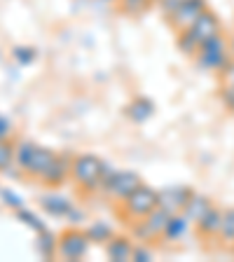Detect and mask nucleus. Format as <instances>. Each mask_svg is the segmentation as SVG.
Returning a JSON list of instances; mask_svg holds the SVG:
<instances>
[{"label":"nucleus","instance_id":"nucleus-25","mask_svg":"<svg viewBox=\"0 0 234 262\" xmlns=\"http://www.w3.org/2000/svg\"><path fill=\"white\" fill-rule=\"evenodd\" d=\"M14 150L16 143L12 138H0V176L5 173L10 166H14Z\"/></svg>","mask_w":234,"mask_h":262},{"label":"nucleus","instance_id":"nucleus-29","mask_svg":"<svg viewBox=\"0 0 234 262\" xmlns=\"http://www.w3.org/2000/svg\"><path fill=\"white\" fill-rule=\"evenodd\" d=\"M220 101L225 103V108L234 113V84H223V89H220Z\"/></svg>","mask_w":234,"mask_h":262},{"label":"nucleus","instance_id":"nucleus-4","mask_svg":"<svg viewBox=\"0 0 234 262\" xmlns=\"http://www.w3.org/2000/svg\"><path fill=\"white\" fill-rule=\"evenodd\" d=\"M89 246H92V241H89L87 232L75 227V225H71L68 229L59 232V257L61 260L77 262V260H82V257H87Z\"/></svg>","mask_w":234,"mask_h":262},{"label":"nucleus","instance_id":"nucleus-9","mask_svg":"<svg viewBox=\"0 0 234 262\" xmlns=\"http://www.w3.org/2000/svg\"><path fill=\"white\" fill-rule=\"evenodd\" d=\"M192 187L190 185H169L159 190V208H164L166 213H183L187 199L192 196Z\"/></svg>","mask_w":234,"mask_h":262},{"label":"nucleus","instance_id":"nucleus-12","mask_svg":"<svg viewBox=\"0 0 234 262\" xmlns=\"http://www.w3.org/2000/svg\"><path fill=\"white\" fill-rule=\"evenodd\" d=\"M220 225H223V208H218L216 204H213L202 218L195 223V229H197V234L202 236V239H218Z\"/></svg>","mask_w":234,"mask_h":262},{"label":"nucleus","instance_id":"nucleus-26","mask_svg":"<svg viewBox=\"0 0 234 262\" xmlns=\"http://www.w3.org/2000/svg\"><path fill=\"white\" fill-rule=\"evenodd\" d=\"M155 0H120L117 3V7H120L122 14H129V16H138L143 14V12L150 10V5H153Z\"/></svg>","mask_w":234,"mask_h":262},{"label":"nucleus","instance_id":"nucleus-32","mask_svg":"<svg viewBox=\"0 0 234 262\" xmlns=\"http://www.w3.org/2000/svg\"><path fill=\"white\" fill-rule=\"evenodd\" d=\"M0 138H12V122L5 115H0Z\"/></svg>","mask_w":234,"mask_h":262},{"label":"nucleus","instance_id":"nucleus-22","mask_svg":"<svg viewBox=\"0 0 234 262\" xmlns=\"http://www.w3.org/2000/svg\"><path fill=\"white\" fill-rule=\"evenodd\" d=\"M38 47H33V45H14L12 47V59H14V63L19 66H33L35 61H38Z\"/></svg>","mask_w":234,"mask_h":262},{"label":"nucleus","instance_id":"nucleus-6","mask_svg":"<svg viewBox=\"0 0 234 262\" xmlns=\"http://www.w3.org/2000/svg\"><path fill=\"white\" fill-rule=\"evenodd\" d=\"M169 215L164 208H155L153 213H147L145 218L131 223V236L134 241H141V244H147V241H159L164 234V227L169 223Z\"/></svg>","mask_w":234,"mask_h":262},{"label":"nucleus","instance_id":"nucleus-27","mask_svg":"<svg viewBox=\"0 0 234 262\" xmlns=\"http://www.w3.org/2000/svg\"><path fill=\"white\" fill-rule=\"evenodd\" d=\"M0 202L5 204L7 208H12V211H19L22 206H26V202H24L22 194H16L12 187H0Z\"/></svg>","mask_w":234,"mask_h":262},{"label":"nucleus","instance_id":"nucleus-17","mask_svg":"<svg viewBox=\"0 0 234 262\" xmlns=\"http://www.w3.org/2000/svg\"><path fill=\"white\" fill-rule=\"evenodd\" d=\"M33 248H35L40 260H54L59 255V234H54L49 227L42 229V232H35Z\"/></svg>","mask_w":234,"mask_h":262},{"label":"nucleus","instance_id":"nucleus-21","mask_svg":"<svg viewBox=\"0 0 234 262\" xmlns=\"http://www.w3.org/2000/svg\"><path fill=\"white\" fill-rule=\"evenodd\" d=\"M216 241H220V246L225 248H234V206L223 208V225Z\"/></svg>","mask_w":234,"mask_h":262},{"label":"nucleus","instance_id":"nucleus-33","mask_svg":"<svg viewBox=\"0 0 234 262\" xmlns=\"http://www.w3.org/2000/svg\"><path fill=\"white\" fill-rule=\"evenodd\" d=\"M220 80H223V84H234V59L229 61V66L220 73Z\"/></svg>","mask_w":234,"mask_h":262},{"label":"nucleus","instance_id":"nucleus-24","mask_svg":"<svg viewBox=\"0 0 234 262\" xmlns=\"http://www.w3.org/2000/svg\"><path fill=\"white\" fill-rule=\"evenodd\" d=\"M16 143V150H14V164L19 166V169H26L28 159L33 157V152H35V147H38V143L28 141V138H22V141H14Z\"/></svg>","mask_w":234,"mask_h":262},{"label":"nucleus","instance_id":"nucleus-18","mask_svg":"<svg viewBox=\"0 0 234 262\" xmlns=\"http://www.w3.org/2000/svg\"><path fill=\"white\" fill-rule=\"evenodd\" d=\"M211 206H213L211 196L202 194V192H192V196L187 199V204H185V208H183V213H185L187 218H190V223L195 225L197 220L202 218V215H204V213H206Z\"/></svg>","mask_w":234,"mask_h":262},{"label":"nucleus","instance_id":"nucleus-36","mask_svg":"<svg viewBox=\"0 0 234 262\" xmlns=\"http://www.w3.org/2000/svg\"><path fill=\"white\" fill-rule=\"evenodd\" d=\"M101 3H105V5H117L120 0H101Z\"/></svg>","mask_w":234,"mask_h":262},{"label":"nucleus","instance_id":"nucleus-10","mask_svg":"<svg viewBox=\"0 0 234 262\" xmlns=\"http://www.w3.org/2000/svg\"><path fill=\"white\" fill-rule=\"evenodd\" d=\"M190 33L199 42H204V40L213 38V35H220V33H223V24H220L218 14L213 10H204L202 14L195 19V24L190 26Z\"/></svg>","mask_w":234,"mask_h":262},{"label":"nucleus","instance_id":"nucleus-35","mask_svg":"<svg viewBox=\"0 0 234 262\" xmlns=\"http://www.w3.org/2000/svg\"><path fill=\"white\" fill-rule=\"evenodd\" d=\"M227 42H229V52H232V59H234V33L227 38Z\"/></svg>","mask_w":234,"mask_h":262},{"label":"nucleus","instance_id":"nucleus-5","mask_svg":"<svg viewBox=\"0 0 234 262\" xmlns=\"http://www.w3.org/2000/svg\"><path fill=\"white\" fill-rule=\"evenodd\" d=\"M141 183H143V180H141V176H138L136 171L117 169L113 176H108V178L103 180V187H101V192H103L105 199L120 204V202H124L126 196L136 190Z\"/></svg>","mask_w":234,"mask_h":262},{"label":"nucleus","instance_id":"nucleus-31","mask_svg":"<svg viewBox=\"0 0 234 262\" xmlns=\"http://www.w3.org/2000/svg\"><path fill=\"white\" fill-rule=\"evenodd\" d=\"M84 218H87V213L82 211V208H77V206H73L71 211H68V215H66V220H68L71 225H75V227L84 223Z\"/></svg>","mask_w":234,"mask_h":262},{"label":"nucleus","instance_id":"nucleus-30","mask_svg":"<svg viewBox=\"0 0 234 262\" xmlns=\"http://www.w3.org/2000/svg\"><path fill=\"white\" fill-rule=\"evenodd\" d=\"M155 5L159 7V12H162L164 16H169L176 12V7L180 5V0H155Z\"/></svg>","mask_w":234,"mask_h":262},{"label":"nucleus","instance_id":"nucleus-11","mask_svg":"<svg viewBox=\"0 0 234 262\" xmlns=\"http://www.w3.org/2000/svg\"><path fill=\"white\" fill-rule=\"evenodd\" d=\"M56 155H59V152H54L52 147H47V145H38V147H35V152H33V157L28 159L26 169H24L26 178H35V180H40V176H42L45 171L49 169V164H52V162L56 159Z\"/></svg>","mask_w":234,"mask_h":262},{"label":"nucleus","instance_id":"nucleus-7","mask_svg":"<svg viewBox=\"0 0 234 262\" xmlns=\"http://www.w3.org/2000/svg\"><path fill=\"white\" fill-rule=\"evenodd\" d=\"M73 157L75 155L71 152H59L54 162L49 164V169L40 176V183L45 187H49V190H59L61 185H66V180L73 173Z\"/></svg>","mask_w":234,"mask_h":262},{"label":"nucleus","instance_id":"nucleus-20","mask_svg":"<svg viewBox=\"0 0 234 262\" xmlns=\"http://www.w3.org/2000/svg\"><path fill=\"white\" fill-rule=\"evenodd\" d=\"M199 40L195 38L190 33V28H183V31L176 33V47H178V52L183 56H187V59H195L197 52H199Z\"/></svg>","mask_w":234,"mask_h":262},{"label":"nucleus","instance_id":"nucleus-8","mask_svg":"<svg viewBox=\"0 0 234 262\" xmlns=\"http://www.w3.org/2000/svg\"><path fill=\"white\" fill-rule=\"evenodd\" d=\"M204 10H208L206 0H180V5L176 7L174 14L166 16V24L178 33V31H183V28H190L192 24H195V19L202 14Z\"/></svg>","mask_w":234,"mask_h":262},{"label":"nucleus","instance_id":"nucleus-1","mask_svg":"<svg viewBox=\"0 0 234 262\" xmlns=\"http://www.w3.org/2000/svg\"><path fill=\"white\" fill-rule=\"evenodd\" d=\"M103 159L92 152H80L73 157V183L82 194H96L103 187V176H101Z\"/></svg>","mask_w":234,"mask_h":262},{"label":"nucleus","instance_id":"nucleus-16","mask_svg":"<svg viewBox=\"0 0 234 262\" xmlns=\"http://www.w3.org/2000/svg\"><path fill=\"white\" fill-rule=\"evenodd\" d=\"M190 227H195V225L190 223V218H187L185 213H174V215H169V223H166V227H164V234H162L159 241L176 244V241L185 239V236L190 234Z\"/></svg>","mask_w":234,"mask_h":262},{"label":"nucleus","instance_id":"nucleus-15","mask_svg":"<svg viewBox=\"0 0 234 262\" xmlns=\"http://www.w3.org/2000/svg\"><path fill=\"white\" fill-rule=\"evenodd\" d=\"M134 236L126 234H115L113 239L105 244V257L113 262H131V253H134Z\"/></svg>","mask_w":234,"mask_h":262},{"label":"nucleus","instance_id":"nucleus-28","mask_svg":"<svg viewBox=\"0 0 234 262\" xmlns=\"http://www.w3.org/2000/svg\"><path fill=\"white\" fill-rule=\"evenodd\" d=\"M153 260H155V251L147 244L138 241L134 246V253H131V262H153Z\"/></svg>","mask_w":234,"mask_h":262},{"label":"nucleus","instance_id":"nucleus-19","mask_svg":"<svg viewBox=\"0 0 234 262\" xmlns=\"http://www.w3.org/2000/svg\"><path fill=\"white\" fill-rule=\"evenodd\" d=\"M84 232H87L89 241H92V244H98V246H105L115 236L113 225L105 223V220H94V223H89L87 227H84Z\"/></svg>","mask_w":234,"mask_h":262},{"label":"nucleus","instance_id":"nucleus-3","mask_svg":"<svg viewBox=\"0 0 234 262\" xmlns=\"http://www.w3.org/2000/svg\"><path fill=\"white\" fill-rule=\"evenodd\" d=\"M157 206H159V190L141 183L124 202L117 204V213L131 225V223H136V220L145 218L147 213H153Z\"/></svg>","mask_w":234,"mask_h":262},{"label":"nucleus","instance_id":"nucleus-13","mask_svg":"<svg viewBox=\"0 0 234 262\" xmlns=\"http://www.w3.org/2000/svg\"><path fill=\"white\" fill-rule=\"evenodd\" d=\"M155 115V101L147 96H134L124 105V117L134 124H145Z\"/></svg>","mask_w":234,"mask_h":262},{"label":"nucleus","instance_id":"nucleus-23","mask_svg":"<svg viewBox=\"0 0 234 262\" xmlns=\"http://www.w3.org/2000/svg\"><path fill=\"white\" fill-rule=\"evenodd\" d=\"M14 215H16L19 223H24L28 229H33V232H42V229H47V223H45L35 211H31V208H26V206H22L19 211H14Z\"/></svg>","mask_w":234,"mask_h":262},{"label":"nucleus","instance_id":"nucleus-14","mask_svg":"<svg viewBox=\"0 0 234 262\" xmlns=\"http://www.w3.org/2000/svg\"><path fill=\"white\" fill-rule=\"evenodd\" d=\"M38 204H40V208H42L47 215H52V218H66V215H68V211L75 206L68 196L59 194V192H47V194H40L38 196Z\"/></svg>","mask_w":234,"mask_h":262},{"label":"nucleus","instance_id":"nucleus-34","mask_svg":"<svg viewBox=\"0 0 234 262\" xmlns=\"http://www.w3.org/2000/svg\"><path fill=\"white\" fill-rule=\"evenodd\" d=\"M115 171H117V169H115V164H110L108 159H103V166H101V176H103V180L108 178V176H113Z\"/></svg>","mask_w":234,"mask_h":262},{"label":"nucleus","instance_id":"nucleus-37","mask_svg":"<svg viewBox=\"0 0 234 262\" xmlns=\"http://www.w3.org/2000/svg\"><path fill=\"white\" fill-rule=\"evenodd\" d=\"M232 251H234V248H232Z\"/></svg>","mask_w":234,"mask_h":262},{"label":"nucleus","instance_id":"nucleus-2","mask_svg":"<svg viewBox=\"0 0 234 262\" xmlns=\"http://www.w3.org/2000/svg\"><path fill=\"white\" fill-rule=\"evenodd\" d=\"M229 61H232V52H229V42L223 33L204 40V42L199 45L197 56H195V63L199 71L216 73V75H220V73L227 68Z\"/></svg>","mask_w":234,"mask_h":262}]
</instances>
